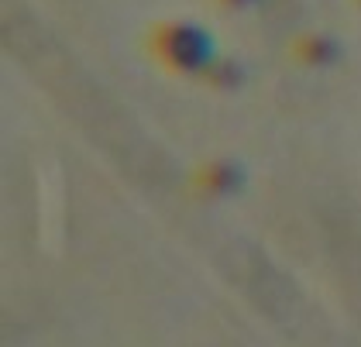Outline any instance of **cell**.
Here are the masks:
<instances>
[{
	"instance_id": "obj_1",
	"label": "cell",
	"mask_w": 361,
	"mask_h": 347,
	"mask_svg": "<svg viewBox=\"0 0 361 347\" xmlns=\"http://www.w3.org/2000/svg\"><path fill=\"white\" fill-rule=\"evenodd\" d=\"M172 52H176V59L179 62H186V66H196L200 59H203V52H207V42L196 35V31H179L176 38H172Z\"/></svg>"
}]
</instances>
